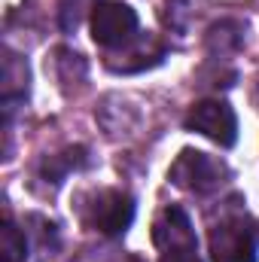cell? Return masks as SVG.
I'll return each instance as SVG.
<instances>
[{
	"label": "cell",
	"instance_id": "obj_6",
	"mask_svg": "<svg viewBox=\"0 0 259 262\" xmlns=\"http://www.w3.org/2000/svg\"><path fill=\"white\" fill-rule=\"evenodd\" d=\"M162 55H165V49H162V43L153 34H137L128 43H122L116 49H107V61L104 64L110 70H116V73H137V70L159 64Z\"/></svg>",
	"mask_w": 259,
	"mask_h": 262
},
{
	"label": "cell",
	"instance_id": "obj_8",
	"mask_svg": "<svg viewBox=\"0 0 259 262\" xmlns=\"http://www.w3.org/2000/svg\"><path fill=\"white\" fill-rule=\"evenodd\" d=\"M25 92H28V64L18 55L6 52V58H3V98L9 101V98L25 95Z\"/></svg>",
	"mask_w": 259,
	"mask_h": 262
},
{
	"label": "cell",
	"instance_id": "obj_7",
	"mask_svg": "<svg viewBox=\"0 0 259 262\" xmlns=\"http://www.w3.org/2000/svg\"><path fill=\"white\" fill-rule=\"evenodd\" d=\"M153 244L159 250H177V247H198L195 229L189 223V213L177 204L165 207L153 220Z\"/></svg>",
	"mask_w": 259,
	"mask_h": 262
},
{
	"label": "cell",
	"instance_id": "obj_9",
	"mask_svg": "<svg viewBox=\"0 0 259 262\" xmlns=\"http://www.w3.org/2000/svg\"><path fill=\"white\" fill-rule=\"evenodd\" d=\"M28 259V241L18 226L9 220L0 226V262H25Z\"/></svg>",
	"mask_w": 259,
	"mask_h": 262
},
{
	"label": "cell",
	"instance_id": "obj_3",
	"mask_svg": "<svg viewBox=\"0 0 259 262\" xmlns=\"http://www.w3.org/2000/svg\"><path fill=\"white\" fill-rule=\"evenodd\" d=\"M92 37L104 49H116L137 37V12L119 0H98L92 6Z\"/></svg>",
	"mask_w": 259,
	"mask_h": 262
},
{
	"label": "cell",
	"instance_id": "obj_5",
	"mask_svg": "<svg viewBox=\"0 0 259 262\" xmlns=\"http://www.w3.org/2000/svg\"><path fill=\"white\" fill-rule=\"evenodd\" d=\"M89 226L101 235H122L134 220V201L119 189H101L89 204Z\"/></svg>",
	"mask_w": 259,
	"mask_h": 262
},
{
	"label": "cell",
	"instance_id": "obj_4",
	"mask_svg": "<svg viewBox=\"0 0 259 262\" xmlns=\"http://www.w3.org/2000/svg\"><path fill=\"white\" fill-rule=\"evenodd\" d=\"M183 125L195 131V134H204L207 140H213V143H220L226 149L235 146V140H238V116H235V110L226 101H217V98L192 104Z\"/></svg>",
	"mask_w": 259,
	"mask_h": 262
},
{
	"label": "cell",
	"instance_id": "obj_1",
	"mask_svg": "<svg viewBox=\"0 0 259 262\" xmlns=\"http://www.w3.org/2000/svg\"><path fill=\"white\" fill-rule=\"evenodd\" d=\"M213 262H256L259 232L244 213H226L207 235Z\"/></svg>",
	"mask_w": 259,
	"mask_h": 262
},
{
	"label": "cell",
	"instance_id": "obj_10",
	"mask_svg": "<svg viewBox=\"0 0 259 262\" xmlns=\"http://www.w3.org/2000/svg\"><path fill=\"white\" fill-rule=\"evenodd\" d=\"M159 262H201L198 247H177V250H162Z\"/></svg>",
	"mask_w": 259,
	"mask_h": 262
},
{
	"label": "cell",
	"instance_id": "obj_2",
	"mask_svg": "<svg viewBox=\"0 0 259 262\" xmlns=\"http://www.w3.org/2000/svg\"><path fill=\"white\" fill-rule=\"evenodd\" d=\"M226 177H229L226 162H220V159H213L201 149H183L174 159L171 171H168V180L174 186L195 192V195H207V192L220 189L226 183Z\"/></svg>",
	"mask_w": 259,
	"mask_h": 262
}]
</instances>
